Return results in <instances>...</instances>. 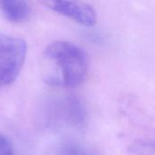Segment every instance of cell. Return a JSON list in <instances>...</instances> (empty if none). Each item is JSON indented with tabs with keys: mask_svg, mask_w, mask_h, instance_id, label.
Segmentation results:
<instances>
[{
	"mask_svg": "<svg viewBox=\"0 0 155 155\" xmlns=\"http://www.w3.org/2000/svg\"><path fill=\"white\" fill-rule=\"evenodd\" d=\"M46 70L45 81L52 86L74 88L84 83L87 74L84 51L67 41L51 43L45 50Z\"/></svg>",
	"mask_w": 155,
	"mask_h": 155,
	"instance_id": "6da1fadb",
	"label": "cell"
},
{
	"mask_svg": "<svg viewBox=\"0 0 155 155\" xmlns=\"http://www.w3.org/2000/svg\"><path fill=\"white\" fill-rule=\"evenodd\" d=\"M26 52L27 45L23 39L0 33V89L15 81Z\"/></svg>",
	"mask_w": 155,
	"mask_h": 155,
	"instance_id": "7a4b0ae2",
	"label": "cell"
},
{
	"mask_svg": "<svg viewBox=\"0 0 155 155\" xmlns=\"http://www.w3.org/2000/svg\"><path fill=\"white\" fill-rule=\"evenodd\" d=\"M48 114L52 122L74 126L81 125L85 119V109L75 96H59L48 104Z\"/></svg>",
	"mask_w": 155,
	"mask_h": 155,
	"instance_id": "3957f363",
	"label": "cell"
},
{
	"mask_svg": "<svg viewBox=\"0 0 155 155\" xmlns=\"http://www.w3.org/2000/svg\"><path fill=\"white\" fill-rule=\"evenodd\" d=\"M48 9L64 15L84 26L96 24V12L92 5L82 0H41Z\"/></svg>",
	"mask_w": 155,
	"mask_h": 155,
	"instance_id": "277c9868",
	"label": "cell"
},
{
	"mask_svg": "<svg viewBox=\"0 0 155 155\" xmlns=\"http://www.w3.org/2000/svg\"><path fill=\"white\" fill-rule=\"evenodd\" d=\"M0 13L12 23H22L29 17L31 8L27 0H0Z\"/></svg>",
	"mask_w": 155,
	"mask_h": 155,
	"instance_id": "5b68a950",
	"label": "cell"
},
{
	"mask_svg": "<svg viewBox=\"0 0 155 155\" xmlns=\"http://www.w3.org/2000/svg\"><path fill=\"white\" fill-rule=\"evenodd\" d=\"M56 155H95L90 152L89 150L85 149L84 147L73 143H68L64 145H62L57 153Z\"/></svg>",
	"mask_w": 155,
	"mask_h": 155,
	"instance_id": "8992f818",
	"label": "cell"
},
{
	"mask_svg": "<svg viewBox=\"0 0 155 155\" xmlns=\"http://www.w3.org/2000/svg\"><path fill=\"white\" fill-rule=\"evenodd\" d=\"M0 155H15V149L9 139L0 133Z\"/></svg>",
	"mask_w": 155,
	"mask_h": 155,
	"instance_id": "52a82bcc",
	"label": "cell"
}]
</instances>
